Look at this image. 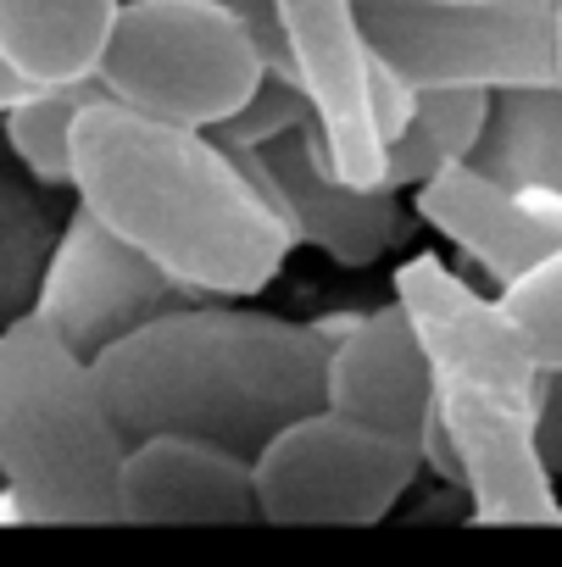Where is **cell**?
Segmentation results:
<instances>
[{"label": "cell", "instance_id": "obj_9", "mask_svg": "<svg viewBox=\"0 0 562 567\" xmlns=\"http://www.w3.org/2000/svg\"><path fill=\"white\" fill-rule=\"evenodd\" d=\"M267 7L285 40L290 79L313 106V134L329 178L346 189H379L385 145L368 112V51L351 0H267Z\"/></svg>", "mask_w": 562, "mask_h": 567}, {"label": "cell", "instance_id": "obj_2", "mask_svg": "<svg viewBox=\"0 0 562 567\" xmlns=\"http://www.w3.org/2000/svg\"><path fill=\"white\" fill-rule=\"evenodd\" d=\"M329 340L313 323L190 301L90 362L112 429L134 440H201L239 462L324 412Z\"/></svg>", "mask_w": 562, "mask_h": 567}, {"label": "cell", "instance_id": "obj_6", "mask_svg": "<svg viewBox=\"0 0 562 567\" xmlns=\"http://www.w3.org/2000/svg\"><path fill=\"white\" fill-rule=\"evenodd\" d=\"M362 51L412 95L429 90H551L562 0H351Z\"/></svg>", "mask_w": 562, "mask_h": 567}, {"label": "cell", "instance_id": "obj_14", "mask_svg": "<svg viewBox=\"0 0 562 567\" xmlns=\"http://www.w3.org/2000/svg\"><path fill=\"white\" fill-rule=\"evenodd\" d=\"M117 7L123 0H0V62L23 90L95 84Z\"/></svg>", "mask_w": 562, "mask_h": 567}, {"label": "cell", "instance_id": "obj_10", "mask_svg": "<svg viewBox=\"0 0 562 567\" xmlns=\"http://www.w3.org/2000/svg\"><path fill=\"white\" fill-rule=\"evenodd\" d=\"M324 412L385 434L407 451H418L423 423H429V373L423 351L401 318V307H379L346 323V334L329 340L324 362Z\"/></svg>", "mask_w": 562, "mask_h": 567}, {"label": "cell", "instance_id": "obj_1", "mask_svg": "<svg viewBox=\"0 0 562 567\" xmlns=\"http://www.w3.org/2000/svg\"><path fill=\"white\" fill-rule=\"evenodd\" d=\"M73 189L79 212L140 250L190 301H245L296 250L290 223L206 134L134 117L106 95L73 123Z\"/></svg>", "mask_w": 562, "mask_h": 567}, {"label": "cell", "instance_id": "obj_15", "mask_svg": "<svg viewBox=\"0 0 562 567\" xmlns=\"http://www.w3.org/2000/svg\"><path fill=\"white\" fill-rule=\"evenodd\" d=\"M501 189L562 195V90H501L484 106V128L462 162Z\"/></svg>", "mask_w": 562, "mask_h": 567}, {"label": "cell", "instance_id": "obj_16", "mask_svg": "<svg viewBox=\"0 0 562 567\" xmlns=\"http://www.w3.org/2000/svg\"><path fill=\"white\" fill-rule=\"evenodd\" d=\"M484 106H490V95H479V90H429V95H418L407 128L385 151L379 189H390V195L396 189H423L429 178L462 167L479 128H484Z\"/></svg>", "mask_w": 562, "mask_h": 567}, {"label": "cell", "instance_id": "obj_12", "mask_svg": "<svg viewBox=\"0 0 562 567\" xmlns=\"http://www.w3.org/2000/svg\"><path fill=\"white\" fill-rule=\"evenodd\" d=\"M418 195V217L440 228L457 250H468L501 290L562 250V195L545 189H501L468 167L429 178Z\"/></svg>", "mask_w": 562, "mask_h": 567}, {"label": "cell", "instance_id": "obj_24", "mask_svg": "<svg viewBox=\"0 0 562 567\" xmlns=\"http://www.w3.org/2000/svg\"><path fill=\"white\" fill-rule=\"evenodd\" d=\"M556 90H562V23H556Z\"/></svg>", "mask_w": 562, "mask_h": 567}, {"label": "cell", "instance_id": "obj_21", "mask_svg": "<svg viewBox=\"0 0 562 567\" xmlns=\"http://www.w3.org/2000/svg\"><path fill=\"white\" fill-rule=\"evenodd\" d=\"M534 451L545 478L562 473V373H540V395H534Z\"/></svg>", "mask_w": 562, "mask_h": 567}, {"label": "cell", "instance_id": "obj_8", "mask_svg": "<svg viewBox=\"0 0 562 567\" xmlns=\"http://www.w3.org/2000/svg\"><path fill=\"white\" fill-rule=\"evenodd\" d=\"M178 307H190V296L173 278H162L140 250L106 234L90 212H73V223L51 250L40 301L29 318H40L45 334L62 340L79 362H95L101 351L123 346L129 334H140L145 323Z\"/></svg>", "mask_w": 562, "mask_h": 567}, {"label": "cell", "instance_id": "obj_3", "mask_svg": "<svg viewBox=\"0 0 562 567\" xmlns=\"http://www.w3.org/2000/svg\"><path fill=\"white\" fill-rule=\"evenodd\" d=\"M396 307L423 351L429 406L457 456L473 523H562L534 451L540 368L501 307L468 290L440 256L396 267Z\"/></svg>", "mask_w": 562, "mask_h": 567}, {"label": "cell", "instance_id": "obj_25", "mask_svg": "<svg viewBox=\"0 0 562 567\" xmlns=\"http://www.w3.org/2000/svg\"><path fill=\"white\" fill-rule=\"evenodd\" d=\"M457 7H490V0H457Z\"/></svg>", "mask_w": 562, "mask_h": 567}, {"label": "cell", "instance_id": "obj_23", "mask_svg": "<svg viewBox=\"0 0 562 567\" xmlns=\"http://www.w3.org/2000/svg\"><path fill=\"white\" fill-rule=\"evenodd\" d=\"M12 101H23V84H18V73L7 62H0V112H7Z\"/></svg>", "mask_w": 562, "mask_h": 567}, {"label": "cell", "instance_id": "obj_17", "mask_svg": "<svg viewBox=\"0 0 562 567\" xmlns=\"http://www.w3.org/2000/svg\"><path fill=\"white\" fill-rule=\"evenodd\" d=\"M95 84H68V90H23L0 112L12 156L40 178V184H73V123L95 101Z\"/></svg>", "mask_w": 562, "mask_h": 567}, {"label": "cell", "instance_id": "obj_4", "mask_svg": "<svg viewBox=\"0 0 562 567\" xmlns=\"http://www.w3.org/2000/svg\"><path fill=\"white\" fill-rule=\"evenodd\" d=\"M123 451L90 362L29 312L0 329V489L23 523H117Z\"/></svg>", "mask_w": 562, "mask_h": 567}, {"label": "cell", "instance_id": "obj_7", "mask_svg": "<svg viewBox=\"0 0 562 567\" xmlns=\"http://www.w3.org/2000/svg\"><path fill=\"white\" fill-rule=\"evenodd\" d=\"M418 478V451L368 434L335 412H313L273 434L251 462L256 523H379Z\"/></svg>", "mask_w": 562, "mask_h": 567}, {"label": "cell", "instance_id": "obj_18", "mask_svg": "<svg viewBox=\"0 0 562 567\" xmlns=\"http://www.w3.org/2000/svg\"><path fill=\"white\" fill-rule=\"evenodd\" d=\"M501 318L518 329L540 373H562V250L529 267L512 290H501Z\"/></svg>", "mask_w": 562, "mask_h": 567}, {"label": "cell", "instance_id": "obj_13", "mask_svg": "<svg viewBox=\"0 0 562 567\" xmlns=\"http://www.w3.org/2000/svg\"><path fill=\"white\" fill-rule=\"evenodd\" d=\"M117 523H256L251 462L201 440H134L117 473Z\"/></svg>", "mask_w": 562, "mask_h": 567}, {"label": "cell", "instance_id": "obj_22", "mask_svg": "<svg viewBox=\"0 0 562 567\" xmlns=\"http://www.w3.org/2000/svg\"><path fill=\"white\" fill-rule=\"evenodd\" d=\"M223 7L245 23V34L262 45V56H267V73H278V79H290V62H285V40H278V29H273V7L267 0H223ZM296 84V79H290Z\"/></svg>", "mask_w": 562, "mask_h": 567}, {"label": "cell", "instance_id": "obj_19", "mask_svg": "<svg viewBox=\"0 0 562 567\" xmlns=\"http://www.w3.org/2000/svg\"><path fill=\"white\" fill-rule=\"evenodd\" d=\"M302 123H313V106H307V95L290 84V79H278V73H267L256 90H251V101L223 123V128H212L206 140L212 145H234V151H262L267 140H278V134H290V128H302Z\"/></svg>", "mask_w": 562, "mask_h": 567}, {"label": "cell", "instance_id": "obj_11", "mask_svg": "<svg viewBox=\"0 0 562 567\" xmlns=\"http://www.w3.org/2000/svg\"><path fill=\"white\" fill-rule=\"evenodd\" d=\"M256 162L267 167L278 200L290 212L296 245L307 239L340 267H374L407 228V212L390 189H346V184L329 178L313 123L267 140L256 151Z\"/></svg>", "mask_w": 562, "mask_h": 567}, {"label": "cell", "instance_id": "obj_5", "mask_svg": "<svg viewBox=\"0 0 562 567\" xmlns=\"http://www.w3.org/2000/svg\"><path fill=\"white\" fill-rule=\"evenodd\" d=\"M267 79L262 45L223 0H123L95 62V90L151 123L212 134Z\"/></svg>", "mask_w": 562, "mask_h": 567}, {"label": "cell", "instance_id": "obj_20", "mask_svg": "<svg viewBox=\"0 0 562 567\" xmlns=\"http://www.w3.org/2000/svg\"><path fill=\"white\" fill-rule=\"evenodd\" d=\"M412 106H418V95H412L396 73H385V68L368 56V112H374V134H379L385 151H390V140L407 128Z\"/></svg>", "mask_w": 562, "mask_h": 567}]
</instances>
